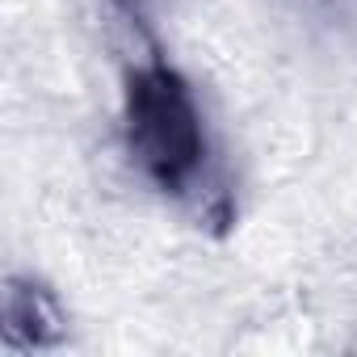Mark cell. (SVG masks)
Wrapping results in <instances>:
<instances>
[{
	"label": "cell",
	"instance_id": "obj_2",
	"mask_svg": "<svg viewBox=\"0 0 357 357\" xmlns=\"http://www.w3.org/2000/svg\"><path fill=\"white\" fill-rule=\"evenodd\" d=\"M63 340V311L47 286L34 278L5 282V344L9 349H47Z\"/></svg>",
	"mask_w": 357,
	"mask_h": 357
},
{
	"label": "cell",
	"instance_id": "obj_1",
	"mask_svg": "<svg viewBox=\"0 0 357 357\" xmlns=\"http://www.w3.org/2000/svg\"><path fill=\"white\" fill-rule=\"evenodd\" d=\"M126 151L164 194H190L206 164V126L190 80L168 59L151 55L126 72L122 93Z\"/></svg>",
	"mask_w": 357,
	"mask_h": 357
}]
</instances>
